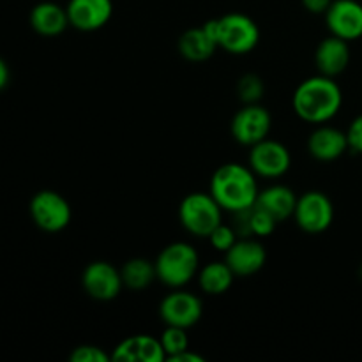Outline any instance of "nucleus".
I'll list each match as a JSON object with an SVG mask.
<instances>
[{
    "instance_id": "c756f323",
    "label": "nucleus",
    "mask_w": 362,
    "mask_h": 362,
    "mask_svg": "<svg viewBox=\"0 0 362 362\" xmlns=\"http://www.w3.org/2000/svg\"><path fill=\"white\" fill-rule=\"evenodd\" d=\"M170 362H204L205 359L202 356H198L197 352H191V349H187L186 352L179 354V356L168 359Z\"/></svg>"
},
{
    "instance_id": "f8f14e48",
    "label": "nucleus",
    "mask_w": 362,
    "mask_h": 362,
    "mask_svg": "<svg viewBox=\"0 0 362 362\" xmlns=\"http://www.w3.org/2000/svg\"><path fill=\"white\" fill-rule=\"evenodd\" d=\"M329 32L345 41L362 37V4L357 0H332L325 13Z\"/></svg>"
},
{
    "instance_id": "1a4fd4ad",
    "label": "nucleus",
    "mask_w": 362,
    "mask_h": 362,
    "mask_svg": "<svg viewBox=\"0 0 362 362\" xmlns=\"http://www.w3.org/2000/svg\"><path fill=\"white\" fill-rule=\"evenodd\" d=\"M272 127V117L265 106L260 103L253 105H244L239 112L233 115L230 131H232L233 140L240 145L253 147L258 141L269 138Z\"/></svg>"
},
{
    "instance_id": "6ab92c4d",
    "label": "nucleus",
    "mask_w": 362,
    "mask_h": 362,
    "mask_svg": "<svg viewBox=\"0 0 362 362\" xmlns=\"http://www.w3.org/2000/svg\"><path fill=\"white\" fill-rule=\"evenodd\" d=\"M30 25L39 35L57 37L69 27L66 7L55 2H39L30 11Z\"/></svg>"
},
{
    "instance_id": "9b49d317",
    "label": "nucleus",
    "mask_w": 362,
    "mask_h": 362,
    "mask_svg": "<svg viewBox=\"0 0 362 362\" xmlns=\"http://www.w3.org/2000/svg\"><path fill=\"white\" fill-rule=\"evenodd\" d=\"M81 286L87 296L95 300L115 299L124 288L120 269L105 260L90 262L81 272Z\"/></svg>"
},
{
    "instance_id": "4be33fe9",
    "label": "nucleus",
    "mask_w": 362,
    "mask_h": 362,
    "mask_svg": "<svg viewBox=\"0 0 362 362\" xmlns=\"http://www.w3.org/2000/svg\"><path fill=\"white\" fill-rule=\"evenodd\" d=\"M120 276H122L124 286L133 292H141V290L148 288L158 279L154 262L140 257L127 260L120 269Z\"/></svg>"
},
{
    "instance_id": "423d86ee",
    "label": "nucleus",
    "mask_w": 362,
    "mask_h": 362,
    "mask_svg": "<svg viewBox=\"0 0 362 362\" xmlns=\"http://www.w3.org/2000/svg\"><path fill=\"white\" fill-rule=\"evenodd\" d=\"M30 218L42 232L57 233L69 226L73 218L71 204L60 193L53 189H42L30 200Z\"/></svg>"
},
{
    "instance_id": "5701e85b",
    "label": "nucleus",
    "mask_w": 362,
    "mask_h": 362,
    "mask_svg": "<svg viewBox=\"0 0 362 362\" xmlns=\"http://www.w3.org/2000/svg\"><path fill=\"white\" fill-rule=\"evenodd\" d=\"M187 329L182 327H173V325H166V329L163 331L161 341L163 350H165L166 361L172 359V357L179 356V354L186 352L189 349V338H187Z\"/></svg>"
},
{
    "instance_id": "b1692460",
    "label": "nucleus",
    "mask_w": 362,
    "mask_h": 362,
    "mask_svg": "<svg viewBox=\"0 0 362 362\" xmlns=\"http://www.w3.org/2000/svg\"><path fill=\"white\" fill-rule=\"evenodd\" d=\"M264 80L255 73L244 74V76H240L239 81H237V95H239V99L244 105L260 103V99L264 98Z\"/></svg>"
},
{
    "instance_id": "20e7f679",
    "label": "nucleus",
    "mask_w": 362,
    "mask_h": 362,
    "mask_svg": "<svg viewBox=\"0 0 362 362\" xmlns=\"http://www.w3.org/2000/svg\"><path fill=\"white\" fill-rule=\"evenodd\" d=\"M179 221L194 237H209L223 223V209L211 193H189L179 205Z\"/></svg>"
},
{
    "instance_id": "2eb2a0df",
    "label": "nucleus",
    "mask_w": 362,
    "mask_h": 362,
    "mask_svg": "<svg viewBox=\"0 0 362 362\" xmlns=\"http://www.w3.org/2000/svg\"><path fill=\"white\" fill-rule=\"evenodd\" d=\"M349 147V136L346 131L338 127L327 126V124H318L317 129L308 138V152L313 156L317 161L331 163L341 158Z\"/></svg>"
},
{
    "instance_id": "a211bd4d",
    "label": "nucleus",
    "mask_w": 362,
    "mask_h": 362,
    "mask_svg": "<svg viewBox=\"0 0 362 362\" xmlns=\"http://www.w3.org/2000/svg\"><path fill=\"white\" fill-rule=\"evenodd\" d=\"M297 198L299 197L293 193L292 187L285 186V184H272V186L258 191L255 207L269 212L276 221L281 223L288 218H293Z\"/></svg>"
},
{
    "instance_id": "f257e3e1",
    "label": "nucleus",
    "mask_w": 362,
    "mask_h": 362,
    "mask_svg": "<svg viewBox=\"0 0 362 362\" xmlns=\"http://www.w3.org/2000/svg\"><path fill=\"white\" fill-rule=\"evenodd\" d=\"M343 105L341 87L334 78L317 76L306 78L297 85L292 98L293 112L308 124H327L339 113Z\"/></svg>"
},
{
    "instance_id": "7c9ffc66",
    "label": "nucleus",
    "mask_w": 362,
    "mask_h": 362,
    "mask_svg": "<svg viewBox=\"0 0 362 362\" xmlns=\"http://www.w3.org/2000/svg\"><path fill=\"white\" fill-rule=\"evenodd\" d=\"M9 78H11L9 66H7L6 60L0 57V90H4V88L7 87V83H9Z\"/></svg>"
},
{
    "instance_id": "c85d7f7f",
    "label": "nucleus",
    "mask_w": 362,
    "mask_h": 362,
    "mask_svg": "<svg viewBox=\"0 0 362 362\" xmlns=\"http://www.w3.org/2000/svg\"><path fill=\"white\" fill-rule=\"evenodd\" d=\"M303 7L311 14H325L331 7L332 0H300Z\"/></svg>"
},
{
    "instance_id": "cd10ccee",
    "label": "nucleus",
    "mask_w": 362,
    "mask_h": 362,
    "mask_svg": "<svg viewBox=\"0 0 362 362\" xmlns=\"http://www.w3.org/2000/svg\"><path fill=\"white\" fill-rule=\"evenodd\" d=\"M346 136H349L350 151L356 152V154H362V113L352 120V124L346 129Z\"/></svg>"
},
{
    "instance_id": "7ed1b4c3",
    "label": "nucleus",
    "mask_w": 362,
    "mask_h": 362,
    "mask_svg": "<svg viewBox=\"0 0 362 362\" xmlns=\"http://www.w3.org/2000/svg\"><path fill=\"white\" fill-rule=\"evenodd\" d=\"M158 279L170 288H184L200 271L198 251L189 243H172L161 250L154 262Z\"/></svg>"
},
{
    "instance_id": "4468645a",
    "label": "nucleus",
    "mask_w": 362,
    "mask_h": 362,
    "mask_svg": "<svg viewBox=\"0 0 362 362\" xmlns=\"http://www.w3.org/2000/svg\"><path fill=\"white\" fill-rule=\"evenodd\" d=\"M66 11L71 27L81 32H94L112 20L113 2L112 0H69Z\"/></svg>"
},
{
    "instance_id": "dca6fc26",
    "label": "nucleus",
    "mask_w": 362,
    "mask_h": 362,
    "mask_svg": "<svg viewBox=\"0 0 362 362\" xmlns=\"http://www.w3.org/2000/svg\"><path fill=\"white\" fill-rule=\"evenodd\" d=\"M117 362H163L166 361L161 341L147 334H136L122 339L112 352Z\"/></svg>"
},
{
    "instance_id": "bb28decb",
    "label": "nucleus",
    "mask_w": 362,
    "mask_h": 362,
    "mask_svg": "<svg viewBox=\"0 0 362 362\" xmlns=\"http://www.w3.org/2000/svg\"><path fill=\"white\" fill-rule=\"evenodd\" d=\"M71 362H108L112 361V354H106L98 345H80L71 352Z\"/></svg>"
},
{
    "instance_id": "393cba45",
    "label": "nucleus",
    "mask_w": 362,
    "mask_h": 362,
    "mask_svg": "<svg viewBox=\"0 0 362 362\" xmlns=\"http://www.w3.org/2000/svg\"><path fill=\"white\" fill-rule=\"evenodd\" d=\"M207 239L211 240L214 250H218L219 253H226V251H228L230 247L239 240V235H237V232L233 230L232 225H225V223H221V225H218L214 230H212L211 235H209Z\"/></svg>"
},
{
    "instance_id": "a878e982",
    "label": "nucleus",
    "mask_w": 362,
    "mask_h": 362,
    "mask_svg": "<svg viewBox=\"0 0 362 362\" xmlns=\"http://www.w3.org/2000/svg\"><path fill=\"white\" fill-rule=\"evenodd\" d=\"M278 226V221L269 212L255 207L251 209V232L255 237H269Z\"/></svg>"
},
{
    "instance_id": "39448f33",
    "label": "nucleus",
    "mask_w": 362,
    "mask_h": 362,
    "mask_svg": "<svg viewBox=\"0 0 362 362\" xmlns=\"http://www.w3.org/2000/svg\"><path fill=\"white\" fill-rule=\"evenodd\" d=\"M218 46L232 55H247L260 41L257 21L243 13H228L218 18Z\"/></svg>"
},
{
    "instance_id": "6e6552de",
    "label": "nucleus",
    "mask_w": 362,
    "mask_h": 362,
    "mask_svg": "<svg viewBox=\"0 0 362 362\" xmlns=\"http://www.w3.org/2000/svg\"><path fill=\"white\" fill-rule=\"evenodd\" d=\"M290 165H292V156H290L286 145H283L281 141L265 138V140L250 147L247 166L253 170L257 177L278 179L288 172Z\"/></svg>"
},
{
    "instance_id": "f03ea898",
    "label": "nucleus",
    "mask_w": 362,
    "mask_h": 362,
    "mask_svg": "<svg viewBox=\"0 0 362 362\" xmlns=\"http://www.w3.org/2000/svg\"><path fill=\"white\" fill-rule=\"evenodd\" d=\"M257 175L253 170L239 163H225L214 172L209 193L216 198L223 211L237 212L253 207L258 197Z\"/></svg>"
},
{
    "instance_id": "0eeeda50",
    "label": "nucleus",
    "mask_w": 362,
    "mask_h": 362,
    "mask_svg": "<svg viewBox=\"0 0 362 362\" xmlns=\"http://www.w3.org/2000/svg\"><path fill=\"white\" fill-rule=\"evenodd\" d=\"M293 219L310 235L324 233L334 221V205L324 191H306L297 198Z\"/></svg>"
},
{
    "instance_id": "412c9836",
    "label": "nucleus",
    "mask_w": 362,
    "mask_h": 362,
    "mask_svg": "<svg viewBox=\"0 0 362 362\" xmlns=\"http://www.w3.org/2000/svg\"><path fill=\"white\" fill-rule=\"evenodd\" d=\"M197 278L202 292L207 296H223L232 288L235 274L225 260H218L200 267Z\"/></svg>"
},
{
    "instance_id": "9d476101",
    "label": "nucleus",
    "mask_w": 362,
    "mask_h": 362,
    "mask_svg": "<svg viewBox=\"0 0 362 362\" xmlns=\"http://www.w3.org/2000/svg\"><path fill=\"white\" fill-rule=\"evenodd\" d=\"M202 315H204V304H202L200 297L182 288H173V292L163 297L161 304H159L161 320L173 327H193L200 322Z\"/></svg>"
},
{
    "instance_id": "2f4dec72",
    "label": "nucleus",
    "mask_w": 362,
    "mask_h": 362,
    "mask_svg": "<svg viewBox=\"0 0 362 362\" xmlns=\"http://www.w3.org/2000/svg\"><path fill=\"white\" fill-rule=\"evenodd\" d=\"M359 278H361V281H362V264H361V267H359Z\"/></svg>"
},
{
    "instance_id": "f3484780",
    "label": "nucleus",
    "mask_w": 362,
    "mask_h": 362,
    "mask_svg": "<svg viewBox=\"0 0 362 362\" xmlns=\"http://www.w3.org/2000/svg\"><path fill=\"white\" fill-rule=\"evenodd\" d=\"M315 64H317L318 73L324 74V76L336 78L341 73H345V69L350 64L349 41H345L341 37H336L332 34L331 37H325L317 46Z\"/></svg>"
},
{
    "instance_id": "ddd939ff",
    "label": "nucleus",
    "mask_w": 362,
    "mask_h": 362,
    "mask_svg": "<svg viewBox=\"0 0 362 362\" xmlns=\"http://www.w3.org/2000/svg\"><path fill=\"white\" fill-rule=\"evenodd\" d=\"M225 262L239 278L260 272L267 264V250L255 237H243L225 253Z\"/></svg>"
},
{
    "instance_id": "aec40b11",
    "label": "nucleus",
    "mask_w": 362,
    "mask_h": 362,
    "mask_svg": "<svg viewBox=\"0 0 362 362\" xmlns=\"http://www.w3.org/2000/svg\"><path fill=\"white\" fill-rule=\"evenodd\" d=\"M179 53L189 62H204L211 59L219 48L214 35L207 30L205 25L189 28L179 37Z\"/></svg>"
}]
</instances>
